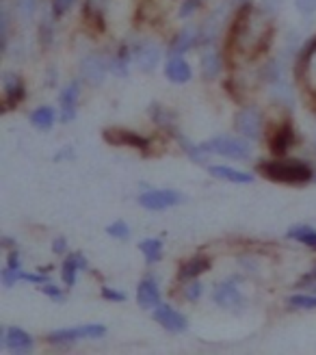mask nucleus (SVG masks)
Listing matches in <instances>:
<instances>
[{
	"instance_id": "obj_1",
	"label": "nucleus",
	"mask_w": 316,
	"mask_h": 355,
	"mask_svg": "<svg viewBox=\"0 0 316 355\" xmlns=\"http://www.w3.org/2000/svg\"><path fill=\"white\" fill-rule=\"evenodd\" d=\"M258 171L279 184H308L314 175L306 161H267L258 165Z\"/></svg>"
},
{
	"instance_id": "obj_2",
	"label": "nucleus",
	"mask_w": 316,
	"mask_h": 355,
	"mask_svg": "<svg viewBox=\"0 0 316 355\" xmlns=\"http://www.w3.org/2000/svg\"><path fill=\"white\" fill-rule=\"evenodd\" d=\"M202 154L210 152V154H219V156H227V158H238V161H245V158H252V146L247 141L236 139V137H215L206 141V144L200 146Z\"/></svg>"
},
{
	"instance_id": "obj_3",
	"label": "nucleus",
	"mask_w": 316,
	"mask_h": 355,
	"mask_svg": "<svg viewBox=\"0 0 316 355\" xmlns=\"http://www.w3.org/2000/svg\"><path fill=\"white\" fill-rule=\"evenodd\" d=\"M107 336V327L104 325H80V327H67V329H57L48 334V343L52 345H72L85 338H102Z\"/></svg>"
},
{
	"instance_id": "obj_4",
	"label": "nucleus",
	"mask_w": 316,
	"mask_h": 355,
	"mask_svg": "<svg viewBox=\"0 0 316 355\" xmlns=\"http://www.w3.org/2000/svg\"><path fill=\"white\" fill-rule=\"evenodd\" d=\"M182 202H184V195L173 189H154V191H146L143 195H139V204L148 210H165L171 206H178Z\"/></svg>"
},
{
	"instance_id": "obj_5",
	"label": "nucleus",
	"mask_w": 316,
	"mask_h": 355,
	"mask_svg": "<svg viewBox=\"0 0 316 355\" xmlns=\"http://www.w3.org/2000/svg\"><path fill=\"white\" fill-rule=\"evenodd\" d=\"M109 69H111V63L107 61V57L98 55V52H91V55H87L80 61V76L91 85L104 83Z\"/></svg>"
},
{
	"instance_id": "obj_6",
	"label": "nucleus",
	"mask_w": 316,
	"mask_h": 355,
	"mask_svg": "<svg viewBox=\"0 0 316 355\" xmlns=\"http://www.w3.org/2000/svg\"><path fill=\"white\" fill-rule=\"evenodd\" d=\"M213 299H215V304H217L219 308L230 310V312H238V310H243V306H245V299H243V295L238 293L234 279H227V282L217 284V288H215V293H213Z\"/></svg>"
},
{
	"instance_id": "obj_7",
	"label": "nucleus",
	"mask_w": 316,
	"mask_h": 355,
	"mask_svg": "<svg viewBox=\"0 0 316 355\" xmlns=\"http://www.w3.org/2000/svg\"><path fill=\"white\" fill-rule=\"evenodd\" d=\"M104 141H109L111 146H126V148H134V150H148L150 146V139L137 135L132 130H126V128H107L102 132Z\"/></svg>"
},
{
	"instance_id": "obj_8",
	"label": "nucleus",
	"mask_w": 316,
	"mask_h": 355,
	"mask_svg": "<svg viewBox=\"0 0 316 355\" xmlns=\"http://www.w3.org/2000/svg\"><path fill=\"white\" fill-rule=\"evenodd\" d=\"M234 128L245 137V139H258L262 130V117L256 109H243L234 117Z\"/></svg>"
},
{
	"instance_id": "obj_9",
	"label": "nucleus",
	"mask_w": 316,
	"mask_h": 355,
	"mask_svg": "<svg viewBox=\"0 0 316 355\" xmlns=\"http://www.w3.org/2000/svg\"><path fill=\"white\" fill-rule=\"evenodd\" d=\"M132 61L139 69H141V72L152 74L158 67V63H161V48H158L154 42H146L141 46H137Z\"/></svg>"
},
{
	"instance_id": "obj_10",
	"label": "nucleus",
	"mask_w": 316,
	"mask_h": 355,
	"mask_svg": "<svg viewBox=\"0 0 316 355\" xmlns=\"http://www.w3.org/2000/svg\"><path fill=\"white\" fill-rule=\"evenodd\" d=\"M154 321L158 325H163L167 331H173V334L184 331L186 325H188L184 314H180L178 310H173L171 306H163V304L154 308Z\"/></svg>"
},
{
	"instance_id": "obj_11",
	"label": "nucleus",
	"mask_w": 316,
	"mask_h": 355,
	"mask_svg": "<svg viewBox=\"0 0 316 355\" xmlns=\"http://www.w3.org/2000/svg\"><path fill=\"white\" fill-rule=\"evenodd\" d=\"M78 96H80V85L78 80H72L65 89H63V94L59 98L61 102V121L67 123V121H72L76 117V109H78Z\"/></svg>"
},
{
	"instance_id": "obj_12",
	"label": "nucleus",
	"mask_w": 316,
	"mask_h": 355,
	"mask_svg": "<svg viewBox=\"0 0 316 355\" xmlns=\"http://www.w3.org/2000/svg\"><path fill=\"white\" fill-rule=\"evenodd\" d=\"M35 340L28 331H24L22 327H7L5 329V338H3V347L15 353H28L33 349Z\"/></svg>"
},
{
	"instance_id": "obj_13",
	"label": "nucleus",
	"mask_w": 316,
	"mask_h": 355,
	"mask_svg": "<svg viewBox=\"0 0 316 355\" xmlns=\"http://www.w3.org/2000/svg\"><path fill=\"white\" fill-rule=\"evenodd\" d=\"M292 141H295V132H292V126L286 121V123H282V126L273 128V132L269 137V148H271L273 154L284 156L290 150Z\"/></svg>"
},
{
	"instance_id": "obj_14",
	"label": "nucleus",
	"mask_w": 316,
	"mask_h": 355,
	"mask_svg": "<svg viewBox=\"0 0 316 355\" xmlns=\"http://www.w3.org/2000/svg\"><path fill=\"white\" fill-rule=\"evenodd\" d=\"M3 87H5V109H11V106H17L24 100V85L20 80V76H15L13 72H5L3 74Z\"/></svg>"
},
{
	"instance_id": "obj_15",
	"label": "nucleus",
	"mask_w": 316,
	"mask_h": 355,
	"mask_svg": "<svg viewBox=\"0 0 316 355\" xmlns=\"http://www.w3.org/2000/svg\"><path fill=\"white\" fill-rule=\"evenodd\" d=\"M223 69V57L221 52L213 46L206 44L204 52H202V74L204 78H217Z\"/></svg>"
},
{
	"instance_id": "obj_16",
	"label": "nucleus",
	"mask_w": 316,
	"mask_h": 355,
	"mask_svg": "<svg viewBox=\"0 0 316 355\" xmlns=\"http://www.w3.org/2000/svg\"><path fill=\"white\" fill-rule=\"evenodd\" d=\"M137 301H139V306L146 310L161 306V291L156 286V279L152 277L141 279V284H139V288H137Z\"/></svg>"
},
{
	"instance_id": "obj_17",
	"label": "nucleus",
	"mask_w": 316,
	"mask_h": 355,
	"mask_svg": "<svg viewBox=\"0 0 316 355\" xmlns=\"http://www.w3.org/2000/svg\"><path fill=\"white\" fill-rule=\"evenodd\" d=\"M165 76L175 85L188 83L191 80V65L182 59V55H171L167 65H165Z\"/></svg>"
},
{
	"instance_id": "obj_18",
	"label": "nucleus",
	"mask_w": 316,
	"mask_h": 355,
	"mask_svg": "<svg viewBox=\"0 0 316 355\" xmlns=\"http://www.w3.org/2000/svg\"><path fill=\"white\" fill-rule=\"evenodd\" d=\"M200 40V31L195 26H184L178 35H175V40L171 42V50L169 55H182V52L191 50L193 46H198Z\"/></svg>"
},
{
	"instance_id": "obj_19",
	"label": "nucleus",
	"mask_w": 316,
	"mask_h": 355,
	"mask_svg": "<svg viewBox=\"0 0 316 355\" xmlns=\"http://www.w3.org/2000/svg\"><path fill=\"white\" fill-rule=\"evenodd\" d=\"M208 173L219 178V180L225 182H234V184H252L254 182V175L252 173H245L232 167H225V165H215V167H208Z\"/></svg>"
},
{
	"instance_id": "obj_20",
	"label": "nucleus",
	"mask_w": 316,
	"mask_h": 355,
	"mask_svg": "<svg viewBox=\"0 0 316 355\" xmlns=\"http://www.w3.org/2000/svg\"><path fill=\"white\" fill-rule=\"evenodd\" d=\"M82 269H87V260L80 254H69L63 262V271H61V279L65 286H74L78 271H82Z\"/></svg>"
},
{
	"instance_id": "obj_21",
	"label": "nucleus",
	"mask_w": 316,
	"mask_h": 355,
	"mask_svg": "<svg viewBox=\"0 0 316 355\" xmlns=\"http://www.w3.org/2000/svg\"><path fill=\"white\" fill-rule=\"evenodd\" d=\"M208 269H210V260L204 258V256H195V258L182 262L180 271H178V279L180 282H191V279H195L198 275L206 273Z\"/></svg>"
},
{
	"instance_id": "obj_22",
	"label": "nucleus",
	"mask_w": 316,
	"mask_h": 355,
	"mask_svg": "<svg viewBox=\"0 0 316 355\" xmlns=\"http://www.w3.org/2000/svg\"><path fill=\"white\" fill-rule=\"evenodd\" d=\"M271 96L277 104L286 106V109H292V102H295V96H292V87L284 80V78H277V80H271Z\"/></svg>"
},
{
	"instance_id": "obj_23",
	"label": "nucleus",
	"mask_w": 316,
	"mask_h": 355,
	"mask_svg": "<svg viewBox=\"0 0 316 355\" xmlns=\"http://www.w3.org/2000/svg\"><path fill=\"white\" fill-rule=\"evenodd\" d=\"M288 239H295L297 243H301L310 250H316V230L310 227V225H292L288 232H286Z\"/></svg>"
},
{
	"instance_id": "obj_24",
	"label": "nucleus",
	"mask_w": 316,
	"mask_h": 355,
	"mask_svg": "<svg viewBox=\"0 0 316 355\" xmlns=\"http://www.w3.org/2000/svg\"><path fill=\"white\" fill-rule=\"evenodd\" d=\"M139 250L146 256V262L148 264H156L158 260L163 258V243L158 239H146L139 243Z\"/></svg>"
},
{
	"instance_id": "obj_25",
	"label": "nucleus",
	"mask_w": 316,
	"mask_h": 355,
	"mask_svg": "<svg viewBox=\"0 0 316 355\" xmlns=\"http://www.w3.org/2000/svg\"><path fill=\"white\" fill-rule=\"evenodd\" d=\"M55 119H57V113H55V109H50V106H40V109H35L30 115V121L40 130H50Z\"/></svg>"
},
{
	"instance_id": "obj_26",
	"label": "nucleus",
	"mask_w": 316,
	"mask_h": 355,
	"mask_svg": "<svg viewBox=\"0 0 316 355\" xmlns=\"http://www.w3.org/2000/svg\"><path fill=\"white\" fill-rule=\"evenodd\" d=\"M128 65H130V52H128V48H119L117 57L111 61V72L115 76H128Z\"/></svg>"
},
{
	"instance_id": "obj_27",
	"label": "nucleus",
	"mask_w": 316,
	"mask_h": 355,
	"mask_svg": "<svg viewBox=\"0 0 316 355\" xmlns=\"http://www.w3.org/2000/svg\"><path fill=\"white\" fill-rule=\"evenodd\" d=\"M288 306L297 310H316V295H292L288 297Z\"/></svg>"
},
{
	"instance_id": "obj_28",
	"label": "nucleus",
	"mask_w": 316,
	"mask_h": 355,
	"mask_svg": "<svg viewBox=\"0 0 316 355\" xmlns=\"http://www.w3.org/2000/svg\"><path fill=\"white\" fill-rule=\"evenodd\" d=\"M107 234L113 236V239H119V241H128V239H130V227H128L126 221L117 219V221H113V223L107 227Z\"/></svg>"
},
{
	"instance_id": "obj_29",
	"label": "nucleus",
	"mask_w": 316,
	"mask_h": 355,
	"mask_svg": "<svg viewBox=\"0 0 316 355\" xmlns=\"http://www.w3.org/2000/svg\"><path fill=\"white\" fill-rule=\"evenodd\" d=\"M7 40H9V13L3 7L0 9V48H7Z\"/></svg>"
},
{
	"instance_id": "obj_30",
	"label": "nucleus",
	"mask_w": 316,
	"mask_h": 355,
	"mask_svg": "<svg viewBox=\"0 0 316 355\" xmlns=\"http://www.w3.org/2000/svg\"><path fill=\"white\" fill-rule=\"evenodd\" d=\"M42 293H44L46 297H50V299H55V301H63V299H65L63 291H61V288H57L52 282H46V284H42Z\"/></svg>"
},
{
	"instance_id": "obj_31",
	"label": "nucleus",
	"mask_w": 316,
	"mask_h": 355,
	"mask_svg": "<svg viewBox=\"0 0 316 355\" xmlns=\"http://www.w3.org/2000/svg\"><path fill=\"white\" fill-rule=\"evenodd\" d=\"M74 3H76V0H52V13L61 17L74 7Z\"/></svg>"
},
{
	"instance_id": "obj_32",
	"label": "nucleus",
	"mask_w": 316,
	"mask_h": 355,
	"mask_svg": "<svg viewBox=\"0 0 316 355\" xmlns=\"http://www.w3.org/2000/svg\"><path fill=\"white\" fill-rule=\"evenodd\" d=\"M200 295H202V286L198 282H188L186 286H184V297L188 299V301H198L200 299Z\"/></svg>"
},
{
	"instance_id": "obj_33",
	"label": "nucleus",
	"mask_w": 316,
	"mask_h": 355,
	"mask_svg": "<svg viewBox=\"0 0 316 355\" xmlns=\"http://www.w3.org/2000/svg\"><path fill=\"white\" fill-rule=\"evenodd\" d=\"M102 297L107 301H113V304H121V301H126V293H119V291H113L109 286L102 288Z\"/></svg>"
},
{
	"instance_id": "obj_34",
	"label": "nucleus",
	"mask_w": 316,
	"mask_h": 355,
	"mask_svg": "<svg viewBox=\"0 0 316 355\" xmlns=\"http://www.w3.org/2000/svg\"><path fill=\"white\" fill-rule=\"evenodd\" d=\"M17 9H20L24 17H30L35 9H37V0H17Z\"/></svg>"
},
{
	"instance_id": "obj_35",
	"label": "nucleus",
	"mask_w": 316,
	"mask_h": 355,
	"mask_svg": "<svg viewBox=\"0 0 316 355\" xmlns=\"http://www.w3.org/2000/svg\"><path fill=\"white\" fill-rule=\"evenodd\" d=\"M295 5L304 15H312L316 11V0H295Z\"/></svg>"
},
{
	"instance_id": "obj_36",
	"label": "nucleus",
	"mask_w": 316,
	"mask_h": 355,
	"mask_svg": "<svg viewBox=\"0 0 316 355\" xmlns=\"http://www.w3.org/2000/svg\"><path fill=\"white\" fill-rule=\"evenodd\" d=\"M282 5H284V0H262V11L275 13V11H279Z\"/></svg>"
},
{
	"instance_id": "obj_37",
	"label": "nucleus",
	"mask_w": 316,
	"mask_h": 355,
	"mask_svg": "<svg viewBox=\"0 0 316 355\" xmlns=\"http://www.w3.org/2000/svg\"><path fill=\"white\" fill-rule=\"evenodd\" d=\"M52 37H55V33H52V28H50V20L46 17L44 24H42V42H44V46H48V44L52 42Z\"/></svg>"
},
{
	"instance_id": "obj_38",
	"label": "nucleus",
	"mask_w": 316,
	"mask_h": 355,
	"mask_svg": "<svg viewBox=\"0 0 316 355\" xmlns=\"http://www.w3.org/2000/svg\"><path fill=\"white\" fill-rule=\"evenodd\" d=\"M7 266L9 269H22V262H20V252L13 250L7 258Z\"/></svg>"
},
{
	"instance_id": "obj_39",
	"label": "nucleus",
	"mask_w": 316,
	"mask_h": 355,
	"mask_svg": "<svg viewBox=\"0 0 316 355\" xmlns=\"http://www.w3.org/2000/svg\"><path fill=\"white\" fill-rule=\"evenodd\" d=\"M310 284H316V264H314V269H312V271H308V273L299 279V284H297V286H310Z\"/></svg>"
},
{
	"instance_id": "obj_40",
	"label": "nucleus",
	"mask_w": 316,
	"mask_h": 355,
	"mask_svg": "<svg viewBox=\"0 0 316 355\" xmlns=\"http://www.w3.org/2000/svg\"><path fill=\"white\" fill-rule=\"evenodd\" d=\"M104 3H107V0H87V9H85V11H89V13H98V11L104 7Z\"/></svg>"
},
{
	"instance_id": "obj_41",
	"label": "nucleus",
	"mask_w": 316,
	"mask_h": 355,
	"mask_svg": "<svg viewBox=\"0 0 316 355\" xmlns=\"http://www.w3.org/2000/svg\"><path fill=\"white\" fill-rule=\"evenodd\" d=\"M52 250H55V254H63V252L67 250V243H65V239H63V236H59V239L52 241Z\"/></svg>"
},
{
	"instance_id": "obj_42",
	"label": "nucleus",
	"mask_w": 316,
	"mask_h": 355,
	"mask_svg": "<svg viewBox=\"0 0 316 355\" xmlns=\"http://www.w3.org/2000/svg\"><path fill=\"white\" fill-rule=\"evenodd\" d=\"M195 7H198V0H184V7H182L180 15H182V17H186L188 13L195 11Z\"/></svg>"
}]
</instances>
